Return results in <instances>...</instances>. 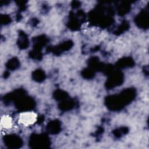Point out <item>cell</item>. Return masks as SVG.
<instances>
[{"label": "cell", "mask_w": 149, "mask_h": 149, "mask_svg": "<svg viewBox=\"0 0 149 149\" xmlns=\"http://www.w3.org/2000/svg\"><path fill=\"white\" fill-rule=\"evenodd\" d=\"M13 125L12 119L9 115H3L1 119V127L4 129H10Z\"/></svg>", "instance_id": "cell-2"}, {"label": "cell", "mask_w": 149, "mask_h": 149, "mask_svg": "<svg viewBox=\"0 0 149 149\" xmlns=\"http://www.w3.org/2000/svg\"><path fill=\"white\" fill-rule=\"evenodd\" d=\"M37 118V115L34 112H24L19 115L18 121L20 124L28 126L33 125L36 122Z\"/></svg>", "instance_id": "cell-1"}]
</instances>
